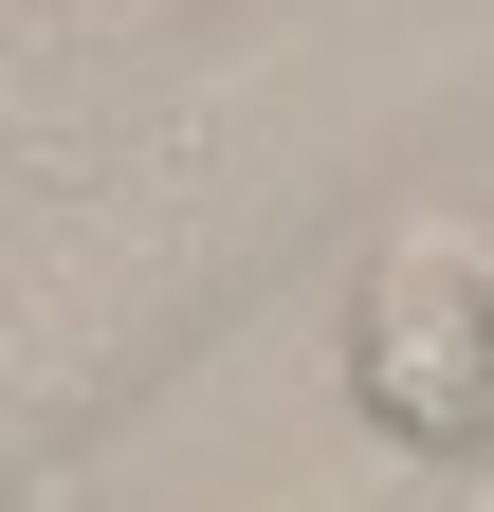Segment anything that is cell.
Wrapping results in <instances>:
<instances>
[{"label":"cell","instance_id":"cell-1","mask_svg":"<svg viewBox=\"0 0 494 512\" xmlns=\"http://www.w3.org/2000/svg\"><path fill=\"white\" fill-rule=\"evenodd\" d=\"M348 403L385 458H494V220L403 202L348 275Z\"/></svg>","mask_w":494,"mask_h":512}]
</instances>
